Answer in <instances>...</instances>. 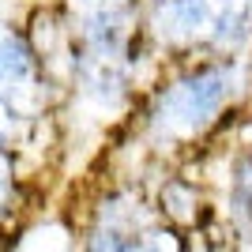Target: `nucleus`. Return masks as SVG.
<instances>
[{"label": "nucleus", "instance_id": "f257e3e1", "mask_svg": "<svg viewBox=\"0 0 252 252\" xmlns=\"http://www.w3.org/2000/svg\"><path fill=\"white\" fill-rule=\"evenodd\" d=\"M233 83H237L233 64H203L177 75L169 87H162L151 109V128L162 139H185L203 132L230 102Z\"/></svg>", "mask_w": 252, "mask_h": 252}, {"label": "nucleus", "instance_id": "f03ea898", "mask_svg": "<svg viewBox=\"0 0 252 252\" xmlns=\"http://www.w3.org/2000/svg\"><path fill=\"white\" fill-rule=\"evenodd\" d=\"M151 23L177 45H237L252 34V0H155Z\"/></svg>", "mask_w": 252, "mask_h": 252}, {"label": "nucleus", "instance_id": "7ed1b4c3", "mask_svg": "<svg viewBox=\"0 0 252 252\" xmlns=\"http://www.w3.org/2000/svg\"><path fill=\"white\" fill-rule=\"evenodd\" d=\"M42 94V57L19 31L0 23V105L15 113Z\"/></svg>", "mask_w": 252, "mask_h": 252}, {"label": "nucleus", "instance_id": "20e7f679", "mask_svg": "<svg viewBox=\"0 0 252 252\" xmlns=\"http://www.w3.org/2000/svg\"><path fill=\"white\" fill-rule=\"evenodd\" d=\"M147 230L151 219L143 203L132 196H109L98 207L94 226L87 230V252H136Z\"/></svg>", "mask_w": 252, "mask_h": 252}, {"label": "nucleus", "instance_id": "39448f33", "mask_svg": "<svg viewBox=\"0 0 252 252\" xmlns=\"http://www.w3.org/2000/svg\"><path fill=\"white\" fill-rule=\"evenodd\" d=\"M233 215L252 230V155L233 169Z\"/></svg>", "mask_w": 252, "mask_h": 252}, {"label": "nucleus", "instance_id": "423d86ee", "mask_svg": "<svg viewBox=\"0 0 252 252\" xmlns=\"http://www.w3.org/2000/svg\"><path fill=\"white\" fill-rule=\"evenodd\" d=\"M136 252H185V245H181V237L173 230L151 226V230L143 233V241L136 245Z\"/></svg>", "mask_w": 252, "mask_h": 252}, {"label": "nucleus", "instance_id": "0eeeda50", "mask_svg": "<svg viewBox=\"0 0 252 252\" xmlns=\"http://www.w3.org/2000/svg\"><path fill=\"white\" fill-rule=\"evenodd\" d=\"M8 196H11V166H8V155L0 147V215L8 207Z\"/></svg>", "mask_w": 252, "mask_h": 252}, {"label": "nucleus", "instance_id": "6e6552de", "mask_svg": "<svg viewBox=\"0 0 252 252\" xmlns=\"http://www.w3.org/2000/svg\"><path fill=\"white\" fill-rule=\"evenodd\" d=\"M0 147H4V105H0Z\"/></svg>", "mask_w": 252, "mask_h": 252}]
</instances>
